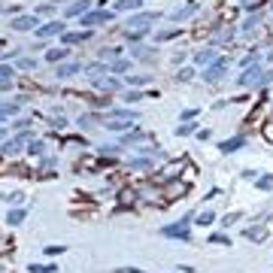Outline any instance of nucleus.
<instances>
[{
  "mask_svg": "<svg viewBox=\"0 0 273 273\" xmlns=\"http://www.w3.org/2000/svg\"><path fill=\"white\" fill-rule=\"evenodd\" d=\"M91 103H94V106L101 109V106H109V98H94V101H91Z\"/></svg>",
  "mask_w": 273,
  "mask_h": 273,
  "instance_id": "nucleus-47",
  "label": "nucleus"
},
{
  "mask_svg": "<svg viewBox=\"0 0 273 273\" xmlns=\"http://www.w3.org/2000/svg\"><path fill=\"white\" fill-rule=\"evenodd\" d=\"M88 79H98V76H103V73H109V64H103V61H91V64H85V70H82Z\"/></svg>",
  "mask_w": 273,
  "mask_h": 273,
  "instance_id": "nucleus-11",
  "label": "nucleus"
},
{
  "mask_svg": "<svg viewBox=\"0 0 273 273\" xmlns=\"http://www.w3.org/2000/svg\"><path fill=\"white\" fill-rule=\"evenodd\" d=\"M194 12H198V3H188V6H179L176 12H170V18L173 22H185V18L194 15Z\"/></svg>",
  "mask_w": 273,
  "mask_h": 273,
  "instance_id": "nucleus-17",
  "label": "nucleus"
},
{
  "mask_svg": "<svg viewBox=\"0 0 273 273\" xmlns=\"http://www.w3.org/2000/svg\"><path fill=\"white\" fill-rule=\"evenodd\" d=\"M91 40V31L88 28H82V31H64L61 34V46H79V43H88Z\"/></svg>",
  "mask_w": 273,
  "mask_h": 273,
  "instance_id": "nucleus-6",
  "label": "nucleus"
},
{
  "mask_svg": "<svg viewBox=\"0 0 273 273\" xmlns=\"http://www.w3.org/2000/svg\"><path fill=\"white\" fill-rule=\"evenodd\" d=\"M179 34H182V28H170V31H158L155 40L158 43H167V40H173V36H179Z\"/></svg>",
  "mask_w": 273,
  "mask_h": 273,
  "instance_id": "nucleus-30",
  "label": "nucleus"
},
{
  "mask_svg": "<svg viewBox=\"0 0 273 273\" xmlns=\"http://www.w3.org/2000/svg\"><path fill=\"white\" fill-rule=\"evenodd\" d=\"M258 188H264V191L273 188V176H261V179H258Z\"/></svg>",
  "mask_w": 273,
  "mask_h": 273,
  "instance_id": "nucleus-42",
  "label": "nucleus"
},
{
  "mask_svg": "<svg viewBox=\"0 0 273 273\" xmlns=\"http://www.w3.org/2000/svg\"><path fill=\"white\" fill-rule=\"evenodd\" d=\"M31 140H34L31 131H22V134H15V136H6L3 146H0V152H3V155H15V152H22V143H31Z\"/></svg>",
  "mask_w": 273,
  "mask_h": 273,
  "instance_id": "nucleus-4",
  "label": "nucleus"
},
{
  "mask_svg": "<svg viewBox=\"0 0 273 273\" xmlns=\"http://www.w3.org/2000/svg\"><path fill=\"white\" fill-rule=\"evenodd\" d=\"M46 252H49V255H61V252H64V246H49Z\"/></svg>",
  "mask_w": 273,
  "mask_h": 273,
  "instance_id": "nucleus-48",
  "label": "nucleus"
},
{
  "mask_svg": "<svg viewBox=\"0 0 273 273\" xmlns=\"http://www.w3.org/2000/svg\"><path fill=\"white\" fill-rule=\"evenodd\" d=\"M119 273H143V270H136V267H119Z\"/></svg>",
  "mask_w": 273,
  "mask_h": 273,
  "instance_id": "nucleus-49",
  "label": "nucleus"
},
{
  "mask_svg": "<svg viewBox=\"0 0 273 273\" xmlns=\"http://www.w3.org/2000/svg\"><path fill=\"white\" fill-rule=\"evenodd\" d=\"M143 140H146V134H143V131H136V128H131V131L122 136L119 143H122V146H136V143H143Z\"/></svg>",
  "mask_w": 273,
  "mask_h": 273,
  "instance_id": "nucleus-19",
  "label": "nucleus"
},
{
  "mask_svg": "<svg viewBox=\"0 0 273 273\" xmlns=\"http://www.w3.org/2000/svg\"><path fill=\"white\" fill-rule=\"evenodd\" d=\"M103 125H106L109 131H131V128H136V119H115V122L106 119Z\"/></svg>",
  "mask_w": 273,
  "mask_h": 273,
  "instance_id": "nucleus-13",
  "label": "nucleus"
},
{
  "mask_svg": "<svg viewBox=\"0 0 273 273\" xmlns=\"http://www.w3.org/2000/svg\"><path fill=\"white\" fill-rule=\"evenodd\" d=\"M194 61H198V64H209V61H216V52H212V49H201V52L194 55Z\"/></svg>",
  "mask_w": 273,
  "mask_h": 273,
  "instance_id": "nucleus-28",
  "label": "nucleus"
},
{
  "mask_svg": "<svg viewBox=\"0 0 273 273\" xmlns=\"http://www.w3.org/2000/svg\"><path fill=\"white\" fill-rule=\"evenodd\" d=\"M18 109H22V101H9V103L0 101V115H6V119H12Z\"/></svg>",
  "mask_w": 273,
  "mask_h": 273,
  "instance_id": "nucleus-20",
  "label": "nucleus"
},
{
  "mask_svg": "<svg viewBox=\"0 0 273 273\" xmlns=\"http://www.w3.org/2000/svg\"><path fill=\"white\" fill-rule=\"evenodd\" d=\"M64 125H67L64 109H52V128H64Z\"/></svg>",
  "mask_w": 273,
  "mask_h": 273,
  "instance_id": "nucleus-31",
  "label": "nucleus"
},
{
  "mask_svg": "<svg viewBox=\"0 0 273 273\" xmlns=\"http://www.w3.org/2000/svg\"><path fill=\"white\" fill-rule=\"evenodd\" d=\"M115 58H122V49H101V61H115Z\"/></svg>",
  "mask_w": 273,
  "mask_h": 273,
  "instance_id": "nucleus-32",
  "label": "nucleus"
},
{
  "mask_svg": "<svg viewBox=\"0 0 273 273\" xmlns=\"http://www.w3.org/2000/svg\"><path fill=\"white\" fill-rule=\"evenodd\" d=\"M55 12V3H43V6H36V15H52Z\"/></svg>",
  "mask_w": 273,
  "mask_h": 273,
  "instance_id": "nucleus-41",
  "label": "nucleus"
},
{
  "mask_svg": "<svg viewBox=\"0 0 273 273\" xmlns=\"http://www.w3.org/2000/svg\"><path fill=\"white\" fill-rule=\"evenodd\" d=\"M106 119H136V112L134 109H112V106H109Z\"/></svg>",
  "mask_w": 273,
  "mask_h": 273,
  "instance_id": "nucleus-25",
  "label": "nucleus"
},
{
  "mask_svg": "<svg viewBox=\"0 0 273 273\" xmlns=\"http://www.w3.org/2000/svg\"><path fill=\"white\" fill-rule=\"evenodd\" d=\"M225 76V61H216L212 67H206V73H204V79L206 82H219Z\"/></svg>",
  "mask_w": 273,
  "mask_h": 273,
  "instance_id": "nucleus-14",
  "label": "nucleus"
},
{
  "mask_svg": "<svg viewBox=\"0 0 273 273\" xmlns=\"http://www.w3.org/2000/svg\"><path fill=\"white\" fill-rule=\"evenodd\" d=\"M194 131H198V125L194 122H185V125L176 128V136H188V134H194Z\"/></svg>",
  "mask_w": 273,
  "mask_h": 273,
  "instance_id": "nucleus-34",
  "label": "nucleus"
},
{
  "mask_svg": "<svg viewBox=\"0 0 273 273\" xmlns=\"http://www.w3.org/2000/svg\"><path fill=\"white\" fill-rule=\"evenodd\" d=\"M122 98H125V101H128V103H140V101H143V98H146V94H143V91H136V88H131V91H125Z\"/></svg>",
  "mask_w": 273,
  "mask_h": 273,
  "instance_id": "nucleus-36",
  "label": "nucleus"
},
{
  "mask_svg": "<svg viewBox=\"0 0 273 273\" xmlns=\"http://www.w3.org/2000/svg\"><path fill=\"white\" fill-rule=\"evenodd\" d=\"M34 28H40V15H15L12 18V31H34Z\"/></svg>",
  "mask_w": 273,
  "mask_h": 273,
  "instance_id": "nucleus-9",
  "label": "nucleus"
},
{
  "mask_svg": "<svg viewBox=\"0 0 273 273\" xmlns=\"http://www.w3.org/2000/svg\"><path fill=\"white\" fill-rule=\"evenodd\" d=\"M158 18H161L158 12H136V15H131L125 22V31H149V25L158 22Z\"/></svg>",
  "mask_w": 273,
  "mask_h": 273,
  "instance_id": "nucleus-3",
  "label": "nucleus"
},
{
  "mask_svg": "<svg viewBox=\"0 0 273 273\" xmlns=\"http://www.w3.org/2000/svg\"><path fill=\"white\" fill-rule=\"evenodd\" d=\"M131 67H134V64H131V61H125V58L109 61V73H125V76H128V73H131Z\"/></svg>",
  "mask_w": 273,
  "mask_h": 273,
  "instance_id": "nucleus-21",
  "label": "nucleus"
},
{
  "mask_svg": "<svg viewBox=\"0 0 273 273\" xmlns=\"http://www.w3.org/2000/svg\"><path fill=\"white\" fill-rule=\"evenodd\" d=\"M85 64L82 61H61V64H55V76L58 79H70V76H76V73H82Z\"/></svg>",
  "mask_w": 273,
  "mask_h": 273,
  "instance_id": "nucleus-7",
  "label": "nucleus"
},
{
  "mask_svg": "<svg viewBox=\"0 0 273 273\" xmlns=\"http://www.w3.org/2000/svg\"><path fill=\"white\" fill-rule=\"evenodd\" d=\"M76 122H79V128H91V125H98V122H101V119H98V115H94V112H82V115H79V119H76Z\"/></svg>",
  "mask_w": 273,
  "mask_h": 273,
  "instance_id": "nucleus-26",
  "label": "nucleus"
},
{
  "mask_svg": "<svg viewBox=\"0 0 273 273\" xmlns=\"http://www.w3.org/2000/svg\"><path fill=\"white\" fill-rule=\"evenodd\" d=\"M128 167H131V170H152V158H149V155H136V158L128 161Z\"/></svg>",
  "mask_w": 273,
  "mask_h": 273,
  "instance_id": "nucleus-18",
  "label": "nucleus"
},
{
  "mask_svg": "<svg viewBox=\"0 0 273 273\" xmlns=\"http://www.w3.org/2000/svg\"><path fill=\"white\" fill-rule=\"evenodd\" d=\"M3 201H9V204H22V191H12V194H3Z\"/></svg>",
  "mask_w": 273,
  "mask_h": 273,
  "instance_id": "nucleus-43",
  "label": "nucleus"
},
{
  "mask_svg": "<svg viewBox=\"0 0 273 273\" xmlns=\"http://www.w3.org/2000/svg\"><path fill=\"white\" fill-rule=\"evenodd\" d=\"M3 122H6V115H0V125H3Z\"/></svg>",
  "mask_w": 273,
  "mask_h": 273,
  "instance_id": "nucleus-51",
  "label": "nucleus"
},
{
  "mask_svg": "<svg viewBox=\"0 0 273 273\" xmlns=\"http://www.w3.org/2000/svg\"><path fill=\"white\" fill-rule=\"evenodd\" d=\"M179 119H185V122H191V119H198V109H182V115Z\"/></svg>",
  "mask_w": 273,
  "mask_h": 273,
  "instance_id": "nucleus-45",
  "label": "nucleus"
},
{
  "mask_svg": "<svg viewBox=\"0 0 273 273\" xmlns=\"http://www.w3.org/2000/svg\"><path fill=\"white\" fill-rule=\"evenodd\" d=\"M191 222H194V216H182L179 222H173V225H164L161 228V234L170 240H179V243H191Z\"/></svg>",
  "mask_w": 273,
  "mask_h": 273,
  "instance_id": "nucleus-1",
  "label": "nucleus"
},
{
  "mask_svg": "<svg viewBox=\"0 0 273 273\" xmlns=\"http://www.w3.org/2000/svg\"><path fill=\"white\" fill-rule=\"evenodd\" d=\"M25 216H28V212H25L22 206H15V209H9V212H6V222L15 228V225H22V222H25Z\"/></svg>",
  "mask_w": 273,
  "mask_h": 273,
  "instance_id": "nucleus-23",
  "label": "nucleus"
},
{
  "mask_svg": "<svg viewBox=\"0 0 273 273\" xmlns=\"http://www.w3.org/2000/svg\"><path fill=\"white\" fill-rule=\"evenodd\" d=\"M98 88H103V91H119L122 88V82L115 79V76H98V79H91Z\"/></svg>",
  "mask_w": 273,
  "mask_h": 273,
  "instance_id": "nucleus-10",
  "label": "nucleus"
},
{
  "mask_svg": "<svg viewBox=\"0 0 273 273\" xmlns=\"http://www.w3.org/2000/svg\"><path fill=\"white\" fill-rule=\"evenodd\" d=\"M134 58H140V61H155V58H158V52H155V49H149V46H143V43H136V46H134Z\"/></svg>",
  "mask_w": 273,
  "mask_h": 273,
  "instance_id": "nucleus-15",
  "label": "nucleus"
},
{
  "mask_svg": "<svg viewBox=\"0 0 273 273\" xmlns=\"http://www.w3.org/2000/svg\"><path fill=\"white\" fill-rule=\"evenodd\" d=\"M209 243H216V246H228V237H225V234H212Z\"/></svg>",
  "mask_w": 273,
  "mask_h": 273,
  "instance_id": "nucleus-44",
  "label": "nucleus"
},
{
  "mask_svg": "<svg viewBox=\"0 0 273 273\" xmlns=\"http://www.w3.org/2000/svg\"><path fill=\"white\" fill-rule=\"evenodd\" d=\"M18 67H22V70H36V67H40V61H36V58H22V61H18Z\"/></svg>",
  "mask_w": 273,
  "mask_h": 273,
  "instance_id": "nucleus-38",
  "label": "nucleus"
},
{
  "mask_svg": "<svg viewBox=\"0 0 273 273\" xmlns=\"http://www.w3.org/2000/svg\"><path fill=\"white\" fill-rule=\"evenodd\" d=\"M15 79V67L12 64H0V85H9Z\"/></svg>",
  "mask_w": 273,
  "mask_h": 273,
  "instance_id": "nucleus-24",
  "label": "nucleus"
},
{
  "mask_svg": "<svg viewBox=\"0 0 273 273\" xmlns=\"http://www.w3.org/2000/svg\"><path fill=\"white\" fill-rule=\"evenodd\" d=\"M0 140H6V134H3V128H0Z\"/></svg>",
  "mask_w": 273,
  "mask_h": 273,
  "instance_id": "nucleus-50",
  "label": "nucleus"
},
{
  "mask_svg": "<svg viewBox=\"0 0 273 273\" xmlns=\"http://www.w3.org/2000/svg\"><path fill=\"white\" fill-rule=\"evenodd\" d=\"M28 270H31V273H55L58 267H55V264H31Z\"/></svg>",
  "mask_w": 273,
  "mask_h": 273,
  "instance_id": "nucleus-37",
  "label": "nucleus"
},
{
  "mask_svg": "<svg viewBox=\"0 0 273 273\" xmlns=\"http://www.w3.org/2000/svg\"><path fill=\"white\" fill-rule=\"evenodd\" d=\"M112 9L115 12H136V9H143V0H115Z\"/></svg>",
  "mask_w": 273,
  "mask_h": 273,
  "instance_id": "nucleus-16",
  "label": "nucleus"
},
{
  "mask_svg": "<svg viewBox=\"0 0 273 273\" xmlns=\"http://www.w3.org/2000/svg\"><path fill=\"white\" fill-rule=\"evenodd\" d=\"M246 237L258 243V240H264V237H267V228H264V225H258V228H249V231H246Z\"/></svg>",
  "mask_w": 273,
  "mask_h": 273,
  "instance_id": "nucleus-29",
  "label": "nucleus"
},
{
  "mask_svg": "<svg viewBox=\"0 0 273 273\" xmlns=\"http://www.w3.org/2000/svg\"><path fill=\"white\" fill-rule=\"evenodd\" d=\"M119 152H122V143H119V146H101V155H112V158H115Z\"/></svg>",
  "mask_w": 273,
  "mask_h": 273,
  "instance_id": "nucleus-40",
  "label": "nucleus"
},
{
  "mask_svg": "<svg viewBox=\"0 0 273 273\" xmlns=\"http://www.w3.org/2000/svg\"><path fill=\"white\" fill-rule=\"evenodd\" d=\"M149 82H152V76H146V73H143V76H128V85H131V88H143V85H149Z\"/></svg>",
  "mask_w": 273,
  "mask_h": 273,
  "instance_id": "nucleus-27",
  "label": "nucleus"
},
{
  "mask_svg": "<svg viewBox=\"0 0 273 273\" xmlns=\"http://www.w3.org/2000/svg\"><path fill=\"white\" fill-rule=\"evenodd\" d=\"M67 31V25L61 22V18H52V22H46V25H40L36 28V40H49V36H61Z\"/></svg>",
  "mask_w": 273,
  "mask_h": 273,
  "instance_id": "nucleus-5",
  "label": "nucleus"
},
{
  "mask_svg": "<svg viewBox=\"0 0 273 273\" xmlns=\"http://www.w3.org/2000/svg\"><path fill=\"white\" fill-rule=\"evenodd\" d=\"M191 76H194V70H191V67H182L179 73H176V79H179V82H188Z\"/></svg>",
  "mask_w": 273,
  "mask_h": 273,
  "instance_id": "nucleus-39",
  "label": "nucleus"
},
{
  "mask_svg": "<svg viewBox=\"0 0 273 273\" xmlns=\"http://www.w3.org/2000/svg\"><path fill=\"white\" fill-rule=\"evenodd\" d=\"M112 15H115V9H88L85 15H79V25L82 28H98V25H106V22H112Z\"/></svg>",
  "mask_w": 273,
  "mask_h": 273,
  "instance_id": "nucleus-2",
  "label": "nucleus"
},
{
  "mask_svg": "<svg viewBox=\"0 0 273 273\" xmlns=\"http://www.w3.org/2000/svg\"><path fill=\"white\" fill-rule=\"evenodd\" d=\"M243 143H246L243 136H234V140H222V143H219V149H222V152L228 155V152H237V149L243 146Z\"/></svg>",
  "mask_w": 273,
  "mask_h": 273,
  "instance_id": "nucleus-22",
  "label": "nucleus"
},
{
  "mask_svg": "<svg viewBox=\"0 0 273 273\" xmlns=\"http://www.w3.org/2000/svg\"><path fill=\"white\" fill-rule=\"evenodd\" d=\"M28 152H31V155H43V152H46V143H43V140H31V143H28Z\"/></svg>",
  "mask_w": 273,
  "mask_h": 273,
  "instance_id": "nucleus-35",
  "label": "nucleus"
},
{
  "mask_svg": "<svg viewBox=\"0 0 273 273\" xmlns=\"http://www.w3.org/2000/svg\"><path fill=\"white\" fill-rule=\"evenodd\" d=\"M194 222H198V225H212V222H216V212H212V209H204V212H201V216H198V219H194Z\"/></svg>",
  "mask_w": 273,
  "mask_h": 273,
  "instance_id": "nucleus-33",
  "label": "nucleus"
},
{
  "mask_svg": "<svg viewBox=\"0 0 273 273\" xmlns=\"http://www.w3.org/2000/svg\"><path fill=\"white\" fill-rule=\"evenodd\" d=\"M67 55H70L67 46H58V49H49V52H46V61H49V64H61V61H67Z\"/></svg>",
  "mask_w": 273,
  "mask_h": 273,
  "instance_id": "nucleus-12",
  "label": "nucleus"
},
{
  "mask_svg": "<svg viewBox=\"0 0 273 273\" xmlns=\"http://www.w3.org/2000/svg\"><path fill=\"white\" fill-rule=\"evenodd\" d=\"M15 128H18V131H28V128H31V119H18Z\"/></svg>",
  "mask_w": 273,
  "mask_h": 273,
  "instance_id": "nucleus-46",
  "label": "nucleus"
},
{
  "mask_svg": "<svg viewBox=\"0 0 273 273\" xmlns=\"http://www.w3.org/2000/svg\"><path fill=\"white\" fill-rule=\"evenodd\" d=\"M88 9H91V0H70L67 6H64V18H79Z\"/></svg>",
  "mask_w": 273,
  "mask_h": 273,
  "instance_id": "nucleus-8",
  "label": "nucleus"
}]
</instances>
